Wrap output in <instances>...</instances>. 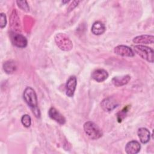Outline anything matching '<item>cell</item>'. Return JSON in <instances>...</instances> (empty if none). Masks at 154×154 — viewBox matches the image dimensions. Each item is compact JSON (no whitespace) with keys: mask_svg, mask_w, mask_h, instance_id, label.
Masks as SVG:
<instances>
[{"mask_svg":"<svg viewBox=\"0 0 154 154\" xmlns=\"http://www.w3.org/2000/svg\"><path fill=\"white\" fill-rule=\"evenodd\" d=\"M23 96L24 100L30 107L32 113L36 117L39 118L40 117V112L38 108L37 94L34 89L30 87H27L23 91Z\"/></svg>","mask_w":154,"mask_h":154,"instance_id":"6da1fadb","label":"cell"},{"mask_svg":"<svg viewBox=\"0 0 154 154\" xmlns=\"http://www.w3.org/2000/svg\"><path fill=\"white\" fill-rule=\"evenodd\" d=\"M84 130L87 135L92 140H97L103 135L100 128L91 121H88L84 124Z\"/></svg>","mask_w":154,"mask_h":154,"instance_id":"7a4b0ae2","label":"cell"},{"mask_svg":"<svg viewBox=\"0 0 154 154\" xmlns=\"http://www.w3.org/2000/svg\"><path fill=\"white\" fill-rule=\"evenodd\" d=\"M134 52L143 59H144L150 63L153 62L154 51L151 48L138 45L134 46Z\"/></svg>","mask_w":154,"mask_h":154,"instance_id":"3957f363","label":"cell"},{"mask_svg":"<svg viewBox=\"0 0 154 154\" xmlns=\"http://www.w3.org/2000/svg\"><path fill=\"white\" fill-rule=\"evenodd\" d=\"M57 46L63 51H69L72 48V43L68 37L64 34L59 33L55 37Z\"/></svg>","mask_w":154,"mask_h":154,"instance_id":"277c9868","label":"cell"},{"mask_svg":"<svg viewBox=\"0 0 154 154\" xmlns=\"http://www.w3.org/2000/svg\"><path fill=\"white\" fill-rule=\"evenodd\" d=\"M77 85V79L75 76H71L67 79L66 84V94L69 97L74 95Z\"/></svg>","mask_w":154,"mask_h":154,"instance_id":"5b68a950","label":"cell"},{"mask_svg":"<svg viewBox=\"0 0 154 154\" xmlns=\"http://www.w3.org/2000/svg\"><path fill=\"white\" fill-rule=\"evenodd\" d=\"M114 52L116 54L122 57H132L134 56V52L133 50L131 48L125 45H119L115 47Z\"/></svg>","mask_w":154,"mask_h":154,"instance_id":"8992f818","label":"cell"},{"mask_svg":"<svg viewBox=\"0 0 154 154\" xmlns=\"http://www.w3.org/2000/svg\"><path fill=\"white\" fill-rule=\"evenodd\" d=\"M101 106L105 111H111L118 105V102L113 97H107L103 99L101 102Z\"/></svg>","mask_w":154,"mask_h":154,"instance_id":"52a82bcc","label":"cell"},{"mask_svg":"<svg viewBox=\"0 0 154 154\" xmlns=\"http://www.w3.org/2000/svg\"><path fill=\"white\" fill-rule=\"evenodd\" d=\"M49 116L54 121L60 125H64L66 123L65 117L55 108L51 107L48 111Z\"/></svg>","mask_w":154,"mask_h":154,"instance_id":"ba28073f","label":"cell"},{"mask_svg":"<svg viewBox=\"0 0 154 154\" xmlns=\"http://www.w3.org/2000/svg\"><path fill=\"white\" fill-rule=\"evenodd\" d=\"M13 44L18 48H25L27 46V40L25 37L20 34H14L11 37Z\"/></svg>","mask_w":154,"mask_h":154,"instance_id":"9c48e42d","label":"cell"},{"mask_svg":"<svg viewBox=\"0 0 154 154\" xmlns=\"http://www.w3.org/2000/svg\"><path fill=\"white\" fill-rule=\"evenodd\" d=\"M108 77V72L103 69L94 70L91 73V78L96 82H101L106 80Z\"/></svg>","mask_w":154,"mask_h":154,"instance_id":"30bf717a","label":"cell"},{"mask_svg":"<svg viewBox=\"0 0 154 154\" xmlns=\"http://www.w3.org/2000/svg\"><path fill=\"white\" fill-rule=\"evenodd\" d=\"M140 144L136 140H132L126 144L125 152L128 154H136L140 152Z\"/></svg>","mask_w":154,"mask_h":154,"instance_id":"8fae6325","label":"cell"},{"mask_svg":"<svg viewBox=\"0 0 154 154\" xmlns=\"http://www.w3.org/2000/svg\"><path fill=\"white\" fill-rule=\"evenodd\" d=\"M132 41L134 43L137 44H153L154 37L152 35H141L135 37Z\"/></svg>","mask_w":154,"mask_h":154,"instance_id":"7c38bea8","label":"cell"},{"mask_svg":"<svg viewBox=\"0 0 154 154\" xmlns=\"http://www.w3.org/2000/svg\"><path fill=\"white\" fill-rule=\"evenodd\" d=\"M137 134H138V138H140V141L142 143L146 144L149 141L150 137V133L147 128H139L137 131Z\"/></svg>","mask_w":154,"mask_h":154,"instance_id":"4fadbf2b","label":"cell"},{"mask_svg":"<svg viewBox=\"0 0 154 154\" xmlns=\"http://www.w3.org/2000/svg\"><path fill=\"white\" fill-rule=\"evenodd\" d=\"M130 79L131 76L128 75L122 76H115L112 79V82L115 86L120 87L128 84Z\"/></svg>","mask_w":154,"mask_h":154,"instance_id":"5bb4252c","label":"cell"},{"mask_svg":"<svg viewBox=\"0 0 154 154\" xmlns=\"http://www.w3.org/2000/svg\"><path fill=\"white\" fill-rule=\"evenodd\" d=\"M105 31V25L100 21L95 22L91 26V32L94 35H101Z\"/></svg>","mask_w":154,"mask_h":154,"instance_id":"9a60e30c","label":"cell"},{"mask_svg":"<svg viewBox=\"0 0 154 154\" xmlns=\"http://www.w3.org/2000/svg\"><path fill=\"white\" fill-rule=\"evenodd\" d=\"M17 66L15 62L12 60H8L4 62L3 64V69L5 73L8 74H11L14 72Z\"/></svg>","mask_w":154,"mask_h":154,"instance_id":"2e32d148","label":"cell"},{"mask_svg":"<svg viewBox=\"0 0 154 154\" xmlns=\"http://www.w3.org/2000/svg\"><path fill=\"white\" fill-rule=\"evenodd\" d=\"M21 122L25 127L26 128L29 127L31 124V117L28 114H24L21 118Z\"/></svg>","mask_w":154,"mask_h":154,"instance_id":"e0dca14e","label":"cell"},{"mask_svg":"<svg viewBox=\"0 0 154 154\" xmlns=\"http://www.w3.org/2000/svg\"><path fill=\"white\" fill-rule=\"evenodd\" d=\"M18 7L25 11H29V7L26 1H16Z\"/></svg>","mask_w":154,"mask_h":154,"instance_id":"ac0fdd59","label":"cell"},{"mask_svg":"<svg viewBox=\"0 0 154 154\" xmlns=\"http://www.w3.org/2000/svg\"><path fill=\"white\" fill-rule=\"evenodd\" d=\"M1 16V21H0V27L1 28H4L7 24V18L6 16L4 13H1L0 14Z\"/></svg>","mask_w":154,"mask_h":154,"instance_id":"d6986e66","label":"cell"}]
</instances>
